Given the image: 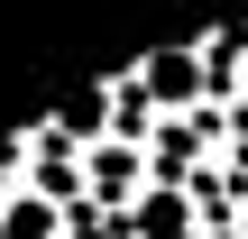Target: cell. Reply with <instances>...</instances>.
Instances as JSON below:
<instances>
[{
    "mask_svg": "<svg viewBox=\"0 0 248 239\" xmlns=\"http://www.w3.org/2000/svg\"><path fill=\"white\" fill-rule=\"evenodd\" d=\"M0 239H55V203L9 193V203H0Z\"/></svg>",
    "mask_w": 248,
    "mask_h": 239,
    "instance_id": "6da1fadb",
    "label": "cell"
},
{
    "mask_svg": "<svg viewBox=\"0 0 248 239\" xmlns=\"http://www.w3.org/2000/svg\"><path fill=\"white\" fill-rule=\"evenodd\" d=\"M147 239H184V203L166 212V203H147Z\"/></svg>",
    "mask_w": 248,
    "mask_h": 239,
    "instance_id": "7a4b0ae2",
    "label": "cell"
}]
</instances>
